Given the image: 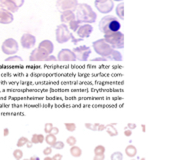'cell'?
<instances>
[{"label": "cell", "instance_id": "816d5d0a", "mask_svg": "<svg viewBox=\"0 0 171 160\" xmlns=\"http://www.w3.org/2000/svg\"><path fill=\"white\" fill-rule=\"evenodd\" d=\"M140 160H145V158H141Z\"/></svg>", "mask_w": 171, "mask_h": 160}, {"label": "cell", "instance_id": "9c48e42d", "mask_svg": "<svg viewBox=\"0 0 171 160\" xmlns=\"http://www.w3.org/2000/svg\"><path fill=\"white\" fill-rule=\"evenodd\" d=\"M94 4L97 10L102 14L110 13L114 7V3L112 0H95Z\"/></svg>", "mask_w": 171, "mask_h": 160}, {"label": "cell", "instance_id": "4fadbf2b", "mask_svg": "<svg viewBox=\"0 0 171 160\" xmlns=\"http://www.w3.org/2000/svg\"><path fill=\"white\" fill-rule=\"evenodd\" d=\"M38 49L43 54H45L46 56H49V55H51L52 52H53L54 45L50 40H43V41L40 42V44L38 45Z\"/></svg>", "mask_w": 171, "mask_h": 160}, {"label": "cell", "instance_id": "d590c367", "mask_svg": "<svg viewBox=\"0 0 171 160\" xmlns=\"http://www.w3.org/2000/svg\"><path fill=\"white\" fill-rule=\"evenodd\" d=\"M52 150H53V148H52L51 146H48V147H46V148L43 150V154L45 155V156H49V155L52 153Z\"/></svg>", "mask_w": 171, "mask_h": 160}, {"label": "cell", "instance_id": "83f0119b", "mask_svg": "<svg viewBox=\"0 0 171 160\" xmlns=\"http://www.w3.org/2000/svg\"><path fill=\"white\" fill-rule=\"evenodd\" d=\"M28 138L27 137H24V136H22V137H20L18 139V141H17V147H19V148H20V147H23L24 146V145H26V143L28 142Z\"/></svg>", "mask_w": 171, "mask_h": 160}, {"label": "cell", "instance_id": "30bf717a", "mask_svg": "<svg viewBox=\"0 0 171 160\" xmlns=\"http://www.w3.org/2000/svg\"><path fill=\"white\" fill-rule=\"evenodd\" d=\"M73 53H74L76 60H79V61H87L88 57L90 56L91 54V49H90L88 46L85 45H82V46H78V47H75L73 49Z\"/></svg>", "mask_w": 171, "mask_h": 160}, {"label": "cell", "instance_id": "7dc6e473", "mask_svg": "<svg viewBox=\"0 0 171 160\" xmlns=\"http://www.w3.org/2000/svg\"><path fill=\"white\" fill-rule=\"evenodd\" d=\"M30 160H40V158L38 156H36V155H33V156H31L30 158H29Z\"/></svg>", "mask_w": 171, "mask_h": 160}, {"label": "cell", "instance_id": "ac0fdd59", "mask_svg": "<svg viewBox=\"0 0 171 160\" xmlns=\"http://www.w3.org/2000/svg\"><path fill=\"white\" fill-rule=\"evenodd\" d=\"M115 126H116V123L107 124V125H105V130H106V132L109 134V136H111V137H114V136L118 135V131L115 128Z\"/></svg>", "mask_w": 171, "mask_h": 160}, {"label": "cell", "instance_id": "ffe728a7", "mask_svg": "<svg viewBox=\"0 0 171 160\" xmlns=\"http://www.w3.org/2000/svg\"><path fill=\"white\" fill-rule=\"evenodd\" d=\"M107 60H112V61H121L122 60V55L119 51L113 49V51L111 52L110 55L107 57Z\"/></svg>", "mask_w": 171, "mask_h": 160}, {"label": "cell", "instance_id": "f6af8a7d", "mask_svg": "<svg viewBox=\"0 0 171 160\" xmlns=\"http://www.w3.org/2000/svg\"><path fill=\"white\" fill-rule=\"evenodd\" d=\"M8 134H9V129L8 128H4V130H3V136H8Z\"/></svg>", "mask_w": 171, "mask_h": 160}, {"label": "cell", "instance_id": "2e32d148", "mask_svg": "<svg viewBox=\"0 0 171 160\" xmlns=\"http://www.w3.org/2000/svg\"><path fill=\"white\" fill-rule=\"evenodd\" d=\"M48 56H46L45 54H43L40 51L38 48H35L32 52H31L30 56H29V60L33 61V62H36V61H46Z\"/></svg>", "mask_w": 171, "mask_h": 160}, {"label": "cell", "instance_id": "4316f807", "mask_svg": "<svg viewBox=\"0 0 171 160\" xmlns=\"http://www.w3.org/2000/svg\"><path fill=\"white\" fill-rule=\"evenodd\" d=\"M111 160H123V154L119 151H116V152H113L110 156Z\"/></svg>", "mask_w": 171, "mask_h": 160}, {"label": "cell", "instance_id": "ee69618b", "mask_svg": "<svg viewBox=\"0 0 171 160\" xmlns=\"http://www.w3.org/2000/svg\"><path fill=\"white\" fill-rule=\"evenodd\" d=\"M92 61H107V59L104 57H98V58H94V59H92Z\"/></svg>", "mask_w": 171, "mask_h": 160}, {"label": "cell", "instance_id": "d6986e66", "mask_svg": "<svg viewBox=\"0 0 171 160\" xmlns=\"http://www.w3.org/2000/svg\"><path fill=\"white\" fill-rule=\"evenodd\" d=\"M125 154L127 155L128 157H130V158H133L134 156H136L137 154V149L136 147L134 146V145H128V146H126L125 148Z\"/></svg>", "mask_w": 171, "mask_h": 160}, {"label": "cell", "instance_id": "c3c4849f", "mask_svg": "<svg viewBox=\"0 0 171 160\" xmlns=\"http://www.w3.org/2000/svg\"><path fill=\"white\" fill-rule=\"evenodd\" d=\"M43 160H53V159H52V157H50V156H45V158Z\"/></svg>", "mask_w": 171, "mask_h": 160}, {"label": "cell", "instance_id": "3957f363", "mask_svg": "<svg viewBox=\"0 0 171 160\" xmlns=\"http://www.w3.org/2000/svg\"><path fill=\"white\" fill-rule=\"evenodd\" d=\"M105 41L113 48V49H122L124 47V35L120 31L114 32L111 34L104 35Z\"/></svg>", "mask_w": 171, "mask_h": 160}, {"label": "cell", "instance_id": "9a60e30c", "mask_svg": "<svg viewBox=\"0 0 171 160\" xmlns=\"http://www.w3.org/2000/svg\"><path fill=\"white\" fill-rule=\"evenodd\" d=\"M13 13L5 9H0V23L1 24H10L13 21Z\"/></svg>", "mask_w": 171, "mask_h": 160}, {"label": "cell", "instance_id": "ba28073f", "mask_svg": "<svg viewBox=\"0 0 171 160\" xmlns=\"http://www.w3.org/2000/svg\"><path fill=\"white\" fill-rule=\"evenodd\" d=\"M2 52L6 55H14V54L17 53L19 47H18V43L15 39L13 38H8L2 43L1 46Z\"/></svg>", "mask_w": 171, "mask_h": 160}, {"label": "cell", "instance_id": "5bb4252c", "mask_svg": "<svg viewBox=\"0 0 171 160\" xmlns=\"http://www.w3.org/2000/svg\"><path fill=\"white\" fill-rule=\"evenodd\" d=\"M57 60L58 61H75L76 57L73 53L72 50L69 49H62L59 51L58 55H57Z\"/></svg>", "mask_w": 171, "mask_h": 160}, {"label": "cell", "instance_id": "5b68a950", "mask_svg": "<svg viewBox=\"0 0 171 160\" xmlns=\"http://www.w3.org/2000/svg\"><path fill=\"white\" fill-rule=\"evenodd\" d=\"M71 35H72V33L69 32V29L67 27V25L60 24L57 26L55 31V37H56V41L58 43L62 44L69 41L71 39Z\"/></svg>", "mask_w": 171, "mask_h": 160}, {"label": "cell", "instance_id": "681fc988", "mask_svg": "<svg viewBox=\"0 0 171 160\" xmlns=\"http://www.w3.org/2000/svg\"><path fill=\"white\" fill-rule=\"evenodd\" d=\"M141 127H142V131L145 132V130H146V129H145V125H144V124H142V125H141Z\"/></svg>", "mask_w": 171, "mask_h": 160}, {"label": "cell", "instance_id": "4dcf8cb0", "mask_svg": "<svg viewBox=\"0 0 171 160\" xmlns=\"http://www.w3.org/2000/svg\"><path fill=\"white\" fill-rule=\"evenodd\" d=\"M99 123H85V127L89 130H92V131H97V128H98Z\"/></svg>", "mask_w": 171, "mask_h": 160}, {"label": "cell", "instance_id": "f35d334b", "mask_svg": "<svg viewBox=\"0 0 171 160\" xmlns=\"http://www.w3.org/2000/svg\"><path fill=\"white\" fill-rule=\"evenodd\" d=\"M105 155H94L93 160H104Z\"/></svg>", "mask_w": 171, "mask_h": 160}, {"label": "cell", "instance_id": "cb8c5ba5", "mask_svg": "<svg viewBox=\"0 0 171 160\" xmlns=\"http://www.w3.org/2000/svg\"><path fill=\"white\" fill-rule=\"evenodd\" d=\"M116 14H117V16L121 20L124 19V3L123 2H121V3L117 5V8H116Z\"/></svg>", "mask_w": 171, "mask_h": 160}, {"label": "cell", "instance_id": "6da1fadb", "mask_svg": "<svg viewBox=\"0 0 171 160\" xmlns=\"http://www.w3.org/2000/svg\"><path fill=\"white\" fill-rule=\"evenodd\" d=\"M75 16L76 20L82 24V23H86V24H91L96 21L97 15L88 4L82 3L78 4L77 8L75 10Z\"/></svg>", "mask_w": 171, "mask_h": 160}, {"label": "cell", "instance_id": "836d02e7", "mask_svg": "<svg viewBox=\"0 0 171 160\" xmlns=\"http://www.w3.org/2000/svg\"><path fill=\"white\" fill-rule=\"evenodd\" d=\"M53 124L52 123H45V125H44V131H45L46 134L48 133H51V130L52 128H53Z\"/></svg>", "mask_w": 171, "mask_h": 160}, {"label": "cell", "instance_id": "d6a6232c", "mask_svg": "<svg viewBox=\"0 0 171 160\" xmlns=\"http://www.w3.org/2000/svg\"><path fill=\"white\" fill-rule=\"evenodd\" d=\"M76 142H77V140H76V138L74 136H69L68 138L66 139V144H68L69 146H74L76 144Z\"/></svg>", "mask_w": 171, "mask_h": 160}, {"label": "cell", "instance_id": "484cf974", "mask_svg": "<svg viewBox=\"0 0 171 160\" xmlns=\"http://www.w3.org/2000/svg\"><path fill=\"white\" fill-rule=\"evenodd\" d=\"M68 26H69V28L71 29L72 31H74V32H76L77 31V29L79 28V26H80V23L78 22L77 20H73V21H71L70 23L68 24Z\"/></svg>", "mask_w": 171, "mask_h": 160}, {"label": "cell", "instance_id": "7a4b0ae2", "mask_svg": "<svg viewBox=\"0 0 171 160\" xmlns=\"http://www.w3.org/2000/svg\"><path fill=\"white\" fill-rule=\"evenodd\" d=\"M121 28V24L115 16L106 15L99 22V30L104 35L111 34L114 32H118Z\"/></svg>", "mask_w": 171, "mask_h": 160}, {"label": "cell", "instance_id": "7bdbcfd3", "mask_svg": "<svg viewBox=\"0 0 171 160\" xmlns=\"http://www.w3.org/2000/svg\"><path fill=\"white\" fill-rule=\"evenodd\" d=\"M46 61H48V62H49V61H56V58L52 55H49L47 57V59H46Z\"/></svg>", "mask_w": 171, "mask_h": 160}, {"label": "cell", "instance_id": "8992f818", "mask_svg": "<svg viewBox=\"0 0 171 160\" xmlns=\"http://www.w3.org/2000/svg\"><path fill=\"white\" fill-rule=\"evenodd\" d=\"M56 8L60 13L64 11L74 12L78 6L77 0H56Z\"/></svg>", "mask_w": 171, "mask_h": 160}, {"label": "cell", "instance_id": "f907efd6", "mask_svg": "<svg viewBox=\"0 0 171 160\" xmlns=\"http://www.w3.org/2000/svg\"><path fill=\"white\" fill-rule=\"evenodd\" d=\"M112 1H118V2H120V1H121V2H122V0H112Z\"/></svg>", "mask_w": 171, "mask_h": 160}, {"label": "cell", "instance_id": "b9f144b4", "mask_svg": "<svg viewBox=\"0 0 171 160\" xmlns=\"http://www.w3.org/2000/svg\"><path fill=\"white\" fill-rule=\"evenodd\" d=\"M103 130H105V125L104 124H99L98 128H97V131H103Z\"/></svg>", "mask_w": 171, "mask_h": 160}, {"label": "cell", "instance_id": "d4e9b609", "mask_svg": "<svg viewBox=\"0 0 171 160\" xmlns=\"http://www.w3.org/2000/svg\"><path fill=\"white\" fill-rule=\"evenodd\" d=\"M104 153H105V147L103 145H97L94 148L95 155H104Z\"/></svg>", "mask_w": 171, "mask_h": 160}, {"label": "cell", "instance_id": "52a82bcc", "mask_svg": "<svg viewBox=\"0 0 171 160\" xmlns=\"http://www.w3.org/2000/svg\"><path fill=\"white\" fill-rule=\"evenodd\" d=\"M24 4V0H0V7L11 13H15Z\"/></svg>", "mask_w": 171, "mask_h": 160}, {"label": "cell", "instance_id": "7402d4cb", "mask_svg": "<svg viewBox=\"0 0 171 160\" xmlns=\"http://www.w3.org/2000/svg\"><path fill=\"white\" fill-rule=\"evenodd\" d=\"M70 154L72 155L73 157H75V158H78V157H80L82 155V150L81 148H79L78 146H71L70 148Z\"/></svg>", "mask_w": 171, "mask_h": 160}, {"label": "cell", "instance_id": "f1b7e54d", "mask_svg": "<svg viewBox=\"0 0 171 160\" xmlns=\"http://www.w3.org/2000/svg\"><path fill=\"white\" fill-rule=\"evenodd\" d=\"M13 157L15 158L16 160H21L23 157V152L21 149H15V150L13 151Z\"/></svg>", "mask_w": 171, "mask_h": 160}, {"label": "cell", "instance_id": "1f68e13d", "mask_svg": "<svg viewBox=\"0 0 171 160\" xmlns=\"http://www.w3.org/2000/svg\"><path fill=\"white\" fill-rule=\"evenodd\" d=\"M52 148L56 149V150H61V149L64 148V142H62V141H56L53 144V146H52Z\"/></svg>", "mask_w": 171, "mask_h": 160}, {"label": "cell", "instance_id": "e0dca14e", "mask_svg": "<svg viewBox=\"0 0 171 160\" xmlns=\"http://www.w3.org/2000/svg\"><path fill=\"white\" fill-rule=\"evenodd\" d=\"M60 20H61V22H62V24L68 25L71 21L76 20V16L73 11H64L61 13Z\"/></svg>", "mask_w": 171, "mask_h": 160}, {"label": "cell", "instance_id": "277c9868", "mask_svg": "<svg viewBox=\"0 0 171 160\" xmlns=\"http://www.w3.org/2000/svg\"><path fill=\"white\" fill-rule=\"evenodd\" d=\"M92 46L94 48V51L98 54L101 57H104L107 59L109 55L111 54V52L113 51V48L105 41L104 39H99L96 40L92 43Z\"/></svg>", "mask_w": 171, "mask_h": 160}, {"label": "cell", "instance_id": "44dd1931", "mask_svg": "<svg viewBox=\"0 0 171 160\" xmlns=\"http://www.w3.org/2000/svg\"><path fill=\"white\" fill-rule=\"evenodd\" d=\"M44 141H45L46 143H47L49 146H53V144L56 142L57 139H56V135H54V134L52 133H48L47 135L45 136V138H44Z\"/></svg>", "mask_w": 171, "mask_h": 160}, {"label": "cell", "instance_id": "74e56055", "mask_svg": "<svg viewBox=\"0 0 171 160\" xmlns=\"http://www.w3.org/2000/svg\"><path fill=\"white\" fill-rule=\"evenodd\" d=\"M62 158H63V156L60 154V153H56V154L52 157V159L53 160H62Z\"/></svg>", "mask_w": 171, "mask_h": 160}, {"label": "cell", "instance_id": "60d3db41", "mask_svg": "<svg viewBox=\"0 0 171 160\" xmlns=\"http://www.w3.org/2000/svg\"><path fill=\"white\" fill-rule=\"evenodd\" d=\"M51 133L54 134V135H57V134L59 133V129L57 127H53V128H52V130H51Z\"/></svg>", "mask_w": 171, "mask_h": 160}, {"label": "cell", "instance_id": "603a6c76", "mask_svg": "<svg viewBox=\"0 0 171 160\" xmlns=\"http://www.w3.org/2000/svg\"><path fill=\"white\" fill-rule=\"evenodd\" d=\"M44 138H45V136H43L42 134H33L32 137H31V142L33 143V144H38V143H40L41 144L42 142L44 141Z\"/></svg>", "mask_w": 171, "mask_h": 160}, {"label": "cell", "instance_id": "bcb514c9", "mask_svg": "<svg viewBox=\"0 0 171 160\" xmlns=\"http://www.w3.org/2000/svg\"><path fill=\"white\" fill-rule=\"evenodd\" d=\"M32 145H33V143L31 142V141H28V142L26 143V147H27V148H31V147H32Z\"/></svg>", "mask_w": 171, "mask_h": 160}, {"label": "cell", "instance_id": "ab89813d", "mask_svg": "<svg viewBox=\"0 0 171 160\" xmlns=\"http://www.w3.org/2000/svg\"><path fill=\"white\" fill-rule=\"evenodd\" d=\"M127 128H128V129H130V130L135 129V128H136V124H135V123H128L127 124Z\"/></svg>", "mask_w": 171, "mask_h": 160}, {"label": "cell", "instance_id": "8fae6325", "mask_svg": "<svg viewBox=\"0 0 171 160\" xmlns=\"http://www.w3.org/2000/svg\"><path fill=\"white\" fill-rule=\"evenodd\" d=\"M20 43L21 46L23 48H25V49H31L36 44V38H35L34 35L30 34V33H24L21 36Z\"/></svg>", "mask_w": 171, "mask_h": 160}, {"label": "cell", "instance_id": "e575fe53", "mask_svg": "<svg viewBox=\"0 0 171 160\" xmlns=\"http://www.w3.org/2000/svg\"><path fill=\"white\" fill-rule=\"evenodd\" d=\"M5 61L6 62H12V61H18V62H21V61H22V58L19 57V56H10V57L6 58Z\"/></svg>", "mask_w": 171, "mask_h": 160}, {"label": "cell", "instance_id": "8d00e7d4", "mask_svg": "<svg viewBox=\"0 0 171 160\" xmlns=\"http://www.w3.org/2000/svg\"><path fill=\"white\" fill-rule=\"evenodd\" d=\"M124 135L127 136V137H130L132 135V130L128 129L127 127H125V130H124Z\"/></svg>", "mask_w": 171, "mask_h": 160}, {"label": "cell", "instance_id": "f546056e", "mask_svg": "<svg viewBox=\"0 0 171 160\" xmlns=\"http://www.w3.org/2000/svg\"><path fill=\"white\" fill-rule=\"evenodd\" d=\"M64 126H65V128H66V129L68 130V131H70V132H73V131H75V130H76L75 123H70V122H67V123L64 124Z\"/></svg>", "mask_w": 171, "mask_h": 160}, {"label": "cell", "instance_id": "11a10c76", "mask_svg": "<svg viewBox=\"0 0 171 160\" xmlns=\"http://www.w3.org/2000/svg\"><path fill=\"white\" fill-rule=\"evenodd\" d=\"M0 9H1V7H0Z\"/></svg>", "mask_w": 171, "mask_h": 160}, {"label": "cell", "instance_id": "f5cc1de1", "mask_svg": "<svg viewBox=\"0 0 171 160\" xmlns=\"http://www.w3.org/2000/svg\"><path fill=\"white\" fill-rule=\"evenodd\" d=\"M23 160H30V159H26V158H25V159H23Z\"/></svg>", "mask_w": 171, "mask_h": 160}, {"label": "cell", "instance_id": "7c38bea8", "mask_svg": "<svg viewBox=\"0 0 171 160\" xmlns=\"http://www.w3.org/2000/svg\"><path fill=\"white\" fill-rule=\"evenodd\" d=\"M93 32V27L91 26L90 24H84L79 26V28L77 29L76 33H77L78 37L80 39H86L91 35V33Z\"/></svg>", "mask_w": 171, "mask_h": 160}, {"label": "cell", "instance_id": "db71d44e", "mask_svg": "<svg viewBox=\"0 0 171 160\" xmlns=\"http://www.w3.org/2000/svg\"><path fill=\"white\" fill-rule=\"evenodd\" d=\"M131 160H135V159H131Z\"/></svg>", "mask_w": 171, "mask_h": 160}]
</instances>
